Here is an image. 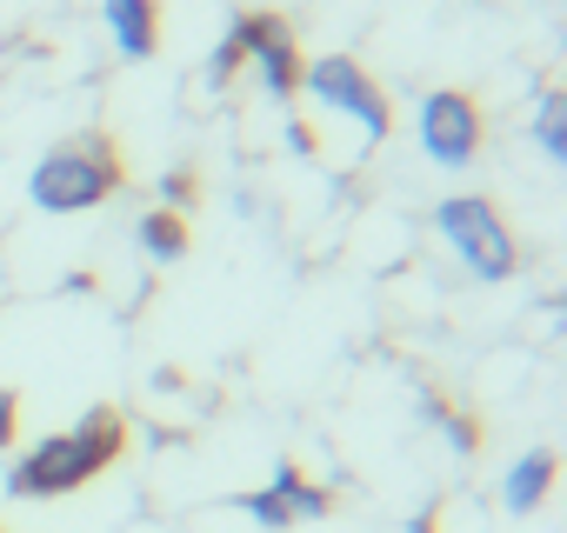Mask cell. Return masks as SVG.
<instances>
[{"mask_svg": "<svg viewBox=\"0 0 567 533\" xmlns=\"http://www.w3.org/2000/svg\"><path fill=\"white\" fill-rule=\"evenodd\" d=\"M121 453H127V420H121V407H94V414H81L74 427L34 440V447L8 467V493H14V500H61V493H74V487L101 480Z\"/></svg>", "mask_w": 567, "mask_h": 533, "instance_id": "6da1fadb", "label": "cell"}, {"mask_svg": "<svg viewBox=\"0 0 567 533\" xmlns=\"http://www.w3.org/2000/svg\"><path fill=\"white\" fill-rule=\"evenodd\" d=\"M121 180H127V160H121L114 134L94 127V134H74V140L41 154V167L28 174V200L41 213H87V207L114 200Z\"/></svg>", "mask_w": 567, "mask_h": 533, "instance_id": "7a4b0ae2", "label": "cell"}, {"mask_svg": "<svg viewBox=\"0 0 567 533\" xmlns=\"http://www.w3.org/2000/svg\"><path fill=\"white\" fill-rule=\"evenodd\" d=\"M434 227L474 281H514L520 274V240H514L507 213L487 194H447L434 207Z\"/></svg>", "mask_w": 567, "mask_h": 533, "instance_id": "3957f363", "label": "cell"}, {"mask_svg": "<svg viewBox=\"0 0 567 533\" xmlns=\"http://www.w3.org/2000/svg\"><path fill=\"white\" fill-rule=\"evenodd\" d=\"M301 87L328 107V114H348L368 140H388V127H394V107H388V94H381V81L354 61V54H321V61H308V74H301Z\"/></svg>", "mask_w": 567, "mask_h": 533, "instance_id": "277c9868", "label": "cell"}, {"mask_svg": "<svg viewBox=\"0 0 567 533\" xmlns=\"http://www.w3.org/2000/svg\"><path fill=\"white\" fill-rule=\"evenodd\" d=\"M481 140H487V114L474 94L461 87H434L421 101V154L434 167H474L481 160Z\"/></svg>", "mask_w": 567, "mask_h": 533, "instance_id": "5b68a950", "label": "cell"}, {"mask_svg": "<svg viewBox=\"0 0 567 533\" xmlns=\"http://www.w3.org/2000/svg\"><path fill=\"white\" fill-rule=\"evenodd\" d=\"M234 41L247 48V61L260 67V87H267L274 101H295V94H301L308 61H301V41H295L288 14H267V8L234 14Z\"/></svg>", "mask_w": 567, "mask_h": 533, "instance_id": "8992f818", "label": "cell"}, {"mask_svg": "<svg viewBox=\"0 0 567 533\" xmlns=\"http://www.w3.org/2000/svg\"><path fill=\"white\" fill-rule=\"evenodd\" d=\"M101 21H107L114 48L127 61H154L161 54V0H101Z\"/></svg>", "mask_w": 567, "mask_h": 533, "instance_id": "52a82bcc", "label": "cell"}, {"mask_svg": "<svg viewBox=\"0 0 567 533\" xmlns=\"http://www.w3.org/2000/svg\"><path fill=\"white\" fill-rule=\"evenodd\" d=\"M554 473H560L554 447L520 453V460L507 467V480H501V506H507V513H540V500L554 493Z\"/></svg>", "mask_w": 567, "mask_h": 533, "instance_id": "ba28073f", "label": "cell"}, {"mask_svg": "<svg viewBox=\"0 0 567 533\" xmlns=\"http://www.w3.org/2000/svg\"><path fill=\"white\" fill-rule=\"evenodd\" d=\"M267 493H274L280 506H288V520H328V513H334V493H328V487H315L295 460H280V467H274Z\"/></svg>", "mask_w": 567, "mask_h": 533, "instance_id": "9c48e42d", "label": "cell"}, {"mask_svg": "<svg viewBox=\"0 0 567 533\" xmlns=\"http://www.w3.org/2000/svg\"><path fill=\"white\" fill-rule=\"evenodd\" d=\"M187 213H167V207H154V213H141V247L154 253V260H181L187 253Z\"/></svg>", "mask_w": 567, "mask_h": 533, "instance_id": "30bf717a", "label": "cell"}, {"mask_svg": "<svg viewBox=\"0 0 567 533\" xmlns=\"http://www.w3.org/2000/svg\"><path fill=\"white\" fill-rule=\"evenodd\" d=\"M534 140H540L547 160H567V94H560V87L540 94V107H534Z\"/></svg>", "mask_w": 567, "mask_h": 533, "instance_id": "8fae6325", "label": "cell"}, {"mask_svg": "<svg viewBox=\"0 0 567 533\" xmlns=\"http://www.w3.org/2000/svg\"><path fill=\"white\" fill-rule=\"evenodd\" d=\"M194 200H200V174H194V167L161 174V207H167V213H187Z\"/></svg>", "mask_w": 567, "mask_h": 533, "instance_id": "7c38bea8", "label": "cell"}, {"mask_svg": "<svg viewBox=\"0 0 567 533\" xmlns=\"http://www.w3.org/2000/svg\"><path fill=\"white\" fill-rule=\"evenodd\" d=\"M427 414H434V420L447 427V440H454L461 453H474V447H481V427H474V420H467L461 407H447V400H427Z\"/></svg>", "mask_w": 567, "mask_h": 533, "instance_id": "4fadbf2b", "label": "cell"}, {"mask_svg": "<svg viewBox=\"0 0 567 533\" xmlns=\"http://www.w3.org/2000/svg\"><path fill=\"white\" fill-rule=\"evenodd\" d=\"M240 513H254V520H260V526H274V533H280V526H295V520H288V506H280L267 487H260V493H247V500H240Z\"/></svg>", "mask_w": 567, "mask_h": 533, "instance_id": "5bb4252c", "label": "cell"}, {"mask_svg": "<svg viewBox=\"0 0 567 533\" xmlns=\"http://www.w3.org/2000/svg\"><path fill=\"white\" fill-rule=\"evenodd\" d=\"M14 433H21V394H14V387H0V453L14 447Z\"/></svg>", "mask_w": 567, "mask_h": 533, "instance_id": "9a60e30c", "label": "cell"}, {"mask_svg": "<svg viewBox=\"0 0 567 533\" xmlns=\"http://www.w3.org/2000/svg\"><path fill=\"white\" fill-rule=\"evenodd\" d=\"M408 533H441V520H434V513H414V520H408Z\"/></svg>", "mask_w": 567, "mask_h": 533, "instance_id": "2e32d148", "label": "cell"}]
</instances>
